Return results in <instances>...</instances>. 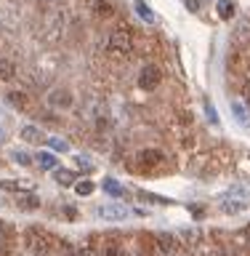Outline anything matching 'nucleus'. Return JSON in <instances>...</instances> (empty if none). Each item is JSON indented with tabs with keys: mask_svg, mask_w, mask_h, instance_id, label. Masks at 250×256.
<instances>
[{
	"mask_svg": "<svg viewBox=\"0 0 250 256\" xmlns=\"http://www.w3.org/2000/svg\"><path fill=\"white\" fill-rule=\"evenodd\" d=\"M96 190V184L91 182V179H83V182H75V192L77 195H83V198H88L91 192Z\"/></svg>",
	"mask_w": 250,
	"mask_h": 256,
	"instance_id": "nucleus-20",
	"label": "nucleus"
},
{
	"mask_svg": "<svg viewBox=\"0 0 250 256\" xmlns=\"http://www.w3.org/2000/svg\"><path fill=\"white\" fill-rule=\"evenodd\" d=\"M187 8L189 11H200V0H187Z\"/></svg>",
	"mask_w": 250,
	"mask_h": 256,
	"instance_id": "nucleus-28",
	"label": "nucleus"
},
{
	"mask_svg": "<svg viewBox=\"0 0 250 256\" xmlns=\"http://www.w3.org/2000/svg\"><path fill=\"white\" fill-rule=\"evenodd\" d=\"M163 83V72H160L157 64H144L139 72V88L144 91H155V88Z\"/></svg>",
	"mask_w": 250,
	"mask_h": 256,
	"instance_id": "nucleus-3",
	"label": "nucleus"
},
{
	"mask_svg": "<svg viewBox=\"0 0 250 256\" xmlns=\"http://www.w3.org/2000/svg\"><path fill=\"white\" fill-rule=\"evenodd\" d=\"M139 198L141 200H149V203H173V200H168V198H157V195H149V192H139Z\"/></svg>",
	"mask_w": 250,
	"mask_h": 256,
	"instance_id": "nucleus-25",
	"label": "nucleus"
},
{
	"mask_svg": "<svg viewBox=\"0 0 250 256\" xmlns=\"http://www.w3.org/2000/svg\"><path fill=\"white\" fill-rule=\"evenodd\" d=\"M3 238H5V232H3V230H0V240H3Z\"/></svg>",
	"mask_w": 250,
	"mask_h": 256,
	"instance_id": "nucleus-31",
	"label": "nucleus"
},
{
	"mask_svg": "<svg viewBox=\"0 0 250 256\" xmlns=\"http://www.w3.org/2000/svg\"><path fill=\"white\" fill-rule=\"evenodd\" d=\"M107 51H109V56H117V59L128 56L133 51V32L128 27H117L107 40Z\"/></svg>",
	"mask_w": 250,
	"mask_h": 256,
	"instance_id": "nucleus-2",
	"label": "nucleus"
},
{
	"mask_svg": "<svg viewBox=\"0 0 250 256\" xmlns=\"http://www.w3.org/2000/svg\"><path fill=\"white\" fill-rule=\"evenodd\" d=\"M8 104H11V107H16V110H29V99H27V94L24 91H8Z\"/></svg>",
	"mask_w": 250,
	"mask_h": 256,
	"instance_id": "nucleus-12",
	"label": "nucleus"
},
{
	"mask_svg": "<svg viewBox=\"0 0 250 256\" xmlns=\"http://www.w3.org/2000/svg\"><path fill=\"white\" fill-rule=\"evenodd\" d=\"M21 139L27 144H45V134L40 131V128H35V126H24L21 128Z\"/></svg>",
	"mask_w": 250,
	"mask_h": 256,
	"instance_id": "nucleus-10",
	"label": "nucleus"
},
{
	"mask_svg": "<svg viewBox=\"0 0 250 256\" xmlns=\"http://www.w3.org/2000/svg\"><path fill=\"white\" fill-rule=\"evenodd\" d=\"M48 104L56 110H69L72 107V94L67 91V88H56V91L48 94Z\"/></svg>",
	"mask_w": 250,
	"mask_h": 256,
	"instance_id": "nucleus-6",
	"label": "nucleus"
},
{
	"mask_svg": "<svg viewBox=\"0 0 250 256\" xmlns=\"http://www.w3.org/2000/svg\"><path fill=\"white\" fill-rule=\"evenodd\" d=\"M139 166L141 168H155V166H163V152H157V150H144L139 152Z\"/></svg>",
	"mask_w": 250,
	"mask_h": 256,
	"instance_id": "nucleus-8",
	"label": "nucleus"
},
{
	"mask_svg": "<svg viewBox=\"0 0 250 256\" xmlns=\"http://www.w3.org/2000/svg\"><path fill=\"white\" fill-rule=\"evenodd\" d=\"M53 179L61 184V187H72L75 184V174L72 171H61V168H53Z\"/></svg>",
	"mask_w": 250,
	"mask_h": 256,
	"instance_id": "nucleus-19",
	"label": "nucleus"
},
{
	"mask_svg": "<svg viewBox=\"0 0 250 256\" xmlns=\"http://www.w3.org/2000/svg\"><path fill=\"white\" fill-rule=\"evenodd\" d=\"M96 16L99 19H112L115 16V6L109 0H96Z\"/></svg>",
	"mask_w": 250,
	"mask_h": 256,
	"instance_id": "nucleus-17",
	"label": "nucleus"
},
{
	"mask_svg": "<svg viewBox=\"0 0 250 256\" xmlns=\"http://www.w3.org/2000/svg\"><path fill=\"white\" fill-rule=\"evenodd\" d=\"M133 8H136V14H139L144 22H149V24L155 22V11H152V8L144 3V0H133Z\"/></svg>",
	"mask_w": 250,
	"mask_h": 256,
	"instance_id": "nucleus-18",
	"label": "nucleus"
},
{
	"mask_svg": "<svg viewBox=\"0 0 250 256\" xmlns=\"http://www.w3.org/2000/svg\"><path fill=\"white\" fill-rule=\"evenodd\" d=\"M16 208H21V211H37L40 200L32 192H16Z\"/></svg>",
	"mask_w": 250,
	"mask_h": 256,
	"instance_id": "nucleus-9",
	"label": "nucleus"
},
{
	"mask_svg": "<svg viewBox=\"0 0 250 256\" xmlns=\"http://www.w3.org/2000/svg\"><path fill=\"white\" fill-rule=\"evenodd\" d=\"M56 240L51 232H45L43 227H27L24 230V248L32 254V256H48L56 248Z\"/></svg>",
	"mask_w": 250,
	"mask_h": 256,
	"instance_id": "nucleus-1",
	"label": "nucleus"
},
{
	"mask_svg": "<svg viewBox=\"0 0 250 256\" xmlns=\"http://www.w3.org/2000/svg\"><path fill=\"white\" fill-rule=\"evenodd\" d=\"M157 251H163V256H189L187 246H181L173 235H157Z\"/></svg>",
	"mask_w": 250,
	"mask_h": 256,
	"instance_id": "nucleus-4",
	"label": "nucleus"
},
{
	"mask_svg": "<svg viewBox=\"0 0 250 256\" xmlns=\"http://www.w3.org/2000/svg\"><path fill=\"white\" fill-rule=\"evenodd\" d=\"M37 163H40V168H45V171H53V168H56V158L51 155V152H40Z\"/></svg>",
	"mask_w": 250,
	"mask_h": 256,
	"instance_id": "nucleus-21",
	"label": "nucleus"
},
{
	"mask_svg": "<svg viewBox=\"0 0 250 256\" xmlns=\"http://www.w3.org/2000/svg\"><path fill=\"white\" fill-rule=\"evenodd\" d=\"M235 3L232 0H219V6H216V14H219V19H224V22H229L232 16H235Z\"/></svg>",
	"mask_w": 250,
	"mask_h": 256,
	"instance_id": "nucleus-15",
	"label": "nucleus"
},
{
	"mask_svg": "<svg viewBox=\"0 0 250 256\" xmlns=\"http://www.w3.org/2000/svg\"><path fill=\"white\" fill-rule=\"evenodd\" d=\"M243 96H245V102L250 104V80H248V83L243 86Z\"/></svg>",
	"mask_w": 250,
	"mask_h": 256,
	"instance_id": "nucleus-29",
	"label": "nucleus"
},
{
	"mask_svg": "<svg viewBox=\"0 0 250 256\" xmlns=\"http://www.w3.org/2000/svg\"><path fill=\"white\" fill-rule=\"evenodd\" d=\"M99 254H101V256H125V254H123V246H120V240H117L115 235L101 238Z\"/></svg>",
	"mask_w": 250,
	"mask_h": 256,
	"instance_id": "nucleus-7",
	"label": "nucleus"
},
{
	"mask_svg": "<svg viewBox=\"0 0 250 256\" xmlns=\"http://www.w3.org/2000/svg\"><path fill=\"white\" fill-rule=\"evenodd\" d=\"M13 160L19 166H32V158L27 155V152H13Z\"/></svg>",
	"mask_w": 250,
	"mask_h": 256,
	"instance_id": "nucleus-27",
	"label": "nucleus"
},
{
	"mask_svg": "<svg viewBox=\"0 0 250 256\" xmlns=\"http://www.w3.org/2000/svg\"><path fill=\"white\" fill-rule=\"evenodd\" d=\"M229 107H232V115L237 118V123H240V126H250V112L243 107V102H232Z\"/></svg>",
	"mask_w": 250,
	"mask_h": 256,
	"instance_id": "nucleus-14",
	"label": "nucleus"
},
{
	"mask_svg": "<svg viewBox=\"0 0 250 256\" xmlns=\"http://www.w3.org/2000/svg\"><path fill=\"white\" fill-rule=\"evenodd\" d=\"M245 235H248V240H250V224H248V227H245Z\"/></svg>",
	"mask_w": 250,
	"mask_h": 256,
	"instance_id": "nucleus-30",
	"label": "nucleus"
},
{
	"mask_svg": "<svg viewBox=\"0 0 250 256\" xmlns=\"http://www.w3.org/2000/svg\"><path fill=\"white\" fill-rule=\"evenodd\" d=\"M96 216L104 219V222H123V219H128V208H123V206H99L96 208Z\"/></svg>",
	"mask_w": 250,
	"mask_h": 256,
	"instance_id": "nucleus-5",
	"label": "nucleus"
},
{
	"mask_svg": "<svg viewBox=\"0 0 250 256\" xmlns=\"http://www.w3.org/2000/svg\"><path fill=\"white\" fill-rule=\"evenodd\" d=\"M0 190H8V192H27V190H24V184H19V182H0Z\"/></svg>",
	"mask_w": 250,
	"mask_h": 256,
	"instance_id": "nucleus-24",
	"label": "nucleus"
},
{
	"mask_svg": "<svg viewBox=\"0 0 250 256\" xmlns=\"http://www.w3.org/2000/svg\"><path fill=\"white\" fill-rule=\"evenodd\" d=\"M40 3H53V0H40Z\"/></svg>",
	"mask_w": 250,
	"mask_h": 256,
	"instance_id": "nucleus-32",
	"label": "nucleus"
},
{
	"mask_svg": "<svg viewBox=\"0 0 250 256\" xmlns=\"http://www.w3.org/2000/svg\"><path fill=\"white\" fill-rule=\"evenodd\" d=\"M104 192L107 195H112V198H120V195H125V190H123V184H120L117 179H112V176H104Z\"/></svg>",
	"mask_w": 250,
	"mask_h": 256,
	"instance_id": "nucleus-13",
	"label": "nucleus"
},
{
	"mask_svg": "<svg viewBox=\"0 0 250 256\" xmlns=\"http://www.w3.org/2000/svg\"><path fill=\"white\" fill-rule=\"evenodd\" d=\"M45 142L51 144V150H53V152H67V150H69V144L64 142V139H45Z\"/></svg>",
	"mask_w": 250,
	"mask_h": 256,
	"instance_id": "nucleus-23",
	"label": "nucleus"
},
{
	"mask_svg": "<svg viewBox=\"0 0 250 256\" xmlns=\"http://www.w3.org/2000/svg\"><path fill=\"white\" fill-rule=\"evenodd\" d=\"M16 78V64L11 59H0V80L3 83H8V80Z\"/></svg>",
	"mask_w": 250,
	"mask_h": 256,
	"instance_id": "nucleus-16",
	"label": "nucleus"
},
{
	"mask_svg": "<svg viewBox=\"0 0 250 256\" xmlns=\"http://www.w3.org/2000/svg\"><path fill=\"white\" fill-rule=\"evenodd\" d=\"M77 256H101V254H99V246L88 243V246H80L77 248Z\"/></svg>",
	"mask_w": 250,
	"mask_h": 256,
	"instance_id": "nucleus-22",
	"label": "nucleus"
},
{
	"mask_svg": "<svg viewBox=\"0 0 250 256\" xmlns=\"http://www.w3.org/2000/svg\"><path fill=\"white\" fill-rule=\"evenodd\" d=\"M219 208L224 214H243L248 208V203H245V200H237V198H224Z\"/></svg>",
	"mask_w": 250,
	"mask_h": 256,
	"instance_id": "nucleus-11",
	"label": "nucleus"
},
{
	"mask_svg": "<svg viewBox=\"0 0 250 256\" xmlns=\"http://www.w3.org/2000/svg\"><path fill=\"white\" fill-rule=\"evenodd\" d=\"M205 115H208V120H211L213 126H219V112H216V107H213L211 102L205 104Z\"/></svg>",
	"mask_w": 250,
	"mask_h": 256,
	"instance_id": "nucleus-26",
	"label": "nucleus"
}]
</instances>
